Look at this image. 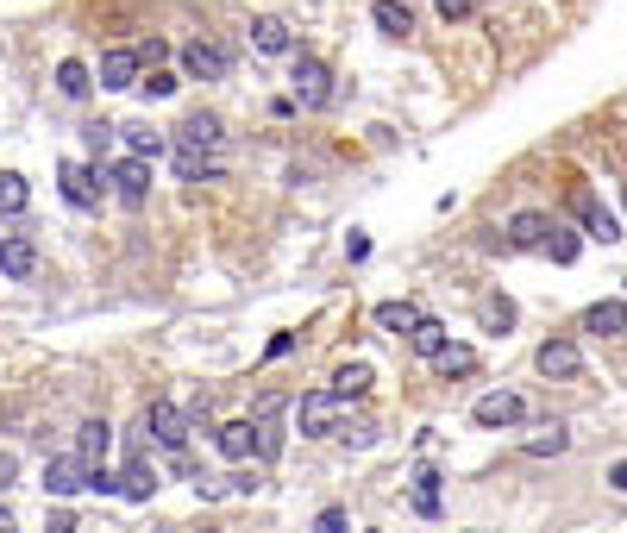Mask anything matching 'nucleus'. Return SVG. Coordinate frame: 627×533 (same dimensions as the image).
Instances as JSON below:
<instances>
[{"label": "nucleus", "instance_id": "40", "mask_svg": "<svg viewBox=\"0 0 627 533\" xmlns=\"http://www.w3.org/2000/svg\"><path fill=\"white\" fill-rule=\"evenodd\" d=\"M471 13V0H439V19H464Z\"/></svg>", "mask_w": 627, "mask_h": 533}, {"label": "nucleus", "instance_id": "12", "mask_svg": "<svg viewBox=\"0 0 627 533\" xmlns=\"http://www.w3.org/2000/svg\"><path fill=\"white\" fill-rule=\"evenodd\" d=\"M577 220H584V233H590V239H602V245H615V239H621V220H615V214H609V207H602L590 189H577Z\"/></svg>", "mask_w": 627, "mask_h": 533}, {"label": "nucleus", "instance_id": "39", "mask_svg": "<svg viewBox=\"0 0 627 533\" xmlns=\"http://www.w3.org/2000/svg\"><path fill=\"white\" fill-rule=\"evenodd\" d=\"M339 439H345V446H370V439H377V427H345Z\"/></svg>", "mask_w": 627, "mask_h": 533}, {"label": "nucleus", "instance_id": "44", "mask_svg": "<svg viewBox=\"0 0 627 533\" xmlns=\"http://www.w3.org/2000/svg\"><path fill=\"white\" fill-rule=\"evenodd\" d=\"M621 207H627V189H621Z\"/></svg>", "mask_w": 627, "mask_h": 533}, {"label": "nucleus", "instance_id": "32", "mask_svg": "<svg viewBox=\"0 0 627 533\" xmlns=\"http://www.w3.org/2000/svg\"><path fill=\"white\" fill-rule=\"evenodd\" d=\"M138 88H145L151 101H170L176 88H182V76H176V69H145V76H138Z\"/></svg>", "mask_w": 627, "mask_h": 533}, {"label": "nucleus", "instance_id": "23", "mask_svg": "<svg viewBox=\"0 0 627 533\" xmlns=\"http://www.w3.org/2000/svg\"><path fill=\"white\" fill-rule=\"evenodd\" d=\"M251 44H258L264 57H283L289 51V26L283 19H251Z\"/></svg>", "mask_w": 627, "mask_h": 533}, {"label": "nucleus", "instance_id": "21", "mask_svg": "<svg viewBox=\"0 0 627 533\" xmlns=\"http://www.w3.org/2000/svg\"><path fill=\"white\" fill-rule=\"evenodd\" d=\"M408 502H414V515H427V521H433V515H439V471H427V465L414 471V483H408Z\"/></svg>", "mask_w": 627, "mask_h": 533}, {"label": "nucleus", "instance_id": "35", "mask_svg": "<svg viewBox=\"0 0 627 533\" xmlns=\"http://www.w3.org/2000/svg\"><path fill=\"white\" fill-rule=\"evenodd\" d=\"M352 521H345V508H320V521H314V533H345Z\"/></svg>", "mask_w": 627, "mask_h": 533}, {"label": "nucleus", "instance_id": "15", "mask_svg": "<svg viewBox=\"0 0 627 533\" xmlns=\"http://www.w3.org/2000/svg\"><path fill=\"white\" fill-rule=\"evenodd\" d=\"M101 88H138V51H101Z\"/></svg>", "mask_w": 627, "mask_h": 533}, {"label": "nucleus", "instance_id": "28", "mask_svg": "<svg viewBox=\"0 0 627 533\" xmlns=\"http://www.w3.org/2000/svg\"><path fill=\"white\" fill-rule=\"evenodd\" d=\"M408 345H414V352H421V358H439V352H446V345H452V333L439 327V320H421V327L408 333Z\"/></svg>", "mask_w": 627, "mask_h": 533}, {"label": "nucleus", "instance_id": "45", "mask_svg": "<svg viewBox=\"0 0 627 533\" xmlns=\"http://www.w3.org/2000/svg\"><path fill=\"white\" fill-rule=\"evenodd\" d=\"M621 283H627V276H621Z\"/></svg>", "mask_w": 627, "mask_h": 533}, {"label": "nucleus", "instance_id": "29", "mask_svg": "<svg viewBox=\"0 0 627 533\" xmlns=\"http://www.w3.org/2000/svg\"><path fill=\"white\" fill-rule=\"evenodd\" d=\"M26 201H32V189H26V176H13V170H0V214H26Z\"/></svg>", "mask_w": 627, "mask_h": 533}, {"label": "nucleus", "instance_id": "25", "mask_svg": "<svg viewBox=\"0 0 627 533\" xmlns=\"http://www.w3.org/2000/svg\"><path fill=\"white\" fill-rule=\"evenodd\" d=\"M370 383H377V377H370V364H345L339 377H333V396L339 402H358V396H370Z\"/></svg>", "mask_w": 627, "mask_h": 533}, {"label": "nucleus", "instance_id": "19", "mask_svg": "<svg viewBox=\"0 0 627 533\" xmlns=\"http://www.w3.org/2000/svg\"><path fill=\"white\" fill-rule=\"evenodd\" d=\"M370 320H377V327H383V333H414V327H421V320H427V314H421V308H414V301H383V308H377V314H370Z\"/></svg>", "mask_w": 627, "mask_h": 533}, {"label": "nucleus", "instance_id": "43", "mask_svg": "<svg viewBox=\"0 0 627 533\" xmlns=\"http://www.w3.org/2000/svg\"><path fill=\"white\" fill-rule=\"evenodd\" d=\"M0 533H19V527H13V515H7V508H0Z\"/></svg>", "mask_w": 627, "mask_h": 533}, {"label": "nucleus", "instance_id": "33", "mask_svg": "<svg viewBox=\"0 0 627 533\" xmlns=\"http://www.w3.org/2000/svg\"><path fill=\"white\" fill-rule=\"evenodd\" d=\"M577 251H584V245H577V233H571V226H552L546 258H552V264H577Z\"/></svg>", "mask_w": 627, "mask_h": 533}, {"label": "nucleus", "instance_id": "42", "mask_svg": "<svg viewBox=\"0 0 627 533\" xmlns=\"http://www.w3.org/2000/svg\"><path fill=\"white\" fill-rule=\"evenodd\" d=\"M609 483H615V490H621V496H627V458H621V465H615V471H609Z\"/></svg>", "mask_w": 627, "mask_h": 533}, {"label": "nucleus", "instance_id": "1", "mask_svg": "<svg viewBox=\"0 0 627 533\" xmlns=\"http://www.w3.org/2000/svg\"><path fill=\"white\" fill-rule=\"evenodd\" d=\"M289 82H295V95H289L295 107H308V113L333 107V69L320 63L314 51H301V57H295V76H289Z\"/></svg>", "mask_w": 627, "mask_h": 533}, {"label": "nucleus", "instance_id": "30", "mask_svg": "<svg viewBox=\"0 0 627 533\" xmlns=\"http://www.w3.org/2000/svg\"><path fill=\"white\" fill-rule=\"evenodd\" d=\"M433 364H439V377H471V370H477V352H471V345H446Z\"/></svg>", "mask_w": 627, "mask_h": 533}, {"label": "nucleus", "instance_id": "9", "mask_svg": "<svg viewBox=\"0 0 627 533\" xmlns=\"http://www.w3.org/2000/svg\"><path fill=\"white\" fill-rule=\"evenodd\" d=\"M521 414H527V402L515 396V389H490V396H477L471 421H477V427H515Z\"/></svg>", "mask_w": 627, "mask_h": 533}, {"label": "nucleus", "instance_id": "11", "mask_svg": "<svg viewBox=\"0 0 627 533\" xmlns=\"http://www.w3.org/2000/svg\"><path fill=\"white\" fill-rule=\"evenodd\" d=\"M0 276H13V283L38 276V245H32L26 233H7V239H0Z\"/></svg>", "mask_w": 627, "mask_h": 533}, {"label": "nucleus", "instance_id": "34", "mask_svg": "<svg viewBox=\"0 0 627 533\" xmlns=\"http://www.w3.org/2000/svg\"><path fill=\"white\" fill-rule=\"evenodd\" d=\"M289 402L283 396H276V389H264V396H258V408H251V421H276V414H283Z\"/></svg>", "mask_w": 627, "mask_h": 533}, {"label": "nucleus", "instance_id": "41", "mask_svg": "<svg viewBox=\"0 0 627 533\" xmlns=\"http://www.w3.org/2000/svg\"><path fill=\"white\" fill-rule=\"evenodd\" d=\"M13 477H19V458H13V452H0V483H13Z\"/></svg>", "mask_w": 627, "mask_h": 533}, {"label": "nucleus", "instance_id": "27", "mask_svg": "<svg viewBox=\"0 0 627 533\" xmlns=\"http://www.w3.org/2000/svg\"><path fill=\"white\" fill-rule=\"evenodd\" d=\"M176 170H182V182H220V157H201V151H176Z\"/></svg>", "mask_w": 627, "mask_h": 533}, {"label": "nucleus", "instance_id": "18", "mask_svg": "<svg viewBox=\"0 0 627 533\" xmlns=\"http://www.w3.org/2000/svg\"><path fill=\"white\" fill-rule=\"evenodd\" d=\"M151 490H157V471H151V458L138 452L132 465H126V477H120V496L126 502H151Z\"/></svg>", "mask_w": 627, "mask_h": 533}, {"label": "nucleus", "instance_id": "10", "mask_svg": "<svg viewBox=\"0 0 627 533\" xmlns=\"http://www.w3.org/2000/svg\"><path fill=\"white\" fill-rule=\"evenodd\" d=\"M301 433H339V396L333 389H308V396H301Z\"/></svg>", "mask_w": 627, "mask_h": 533}, {"label": "nucleus", "instance_id": "3", "mask_svg": "<svg viewBox=\"0 0 627 533\" xmlns=\"http://www.w3.org/2000/svg\"><path fill=\"white\" fill-rule=\"evenodd\" d=\"M226 69H232V51L220 38H189L182 44V76H195V82H226Z\"/></svg>", "mask_w": 627, "mask_h": 533}, {"label": "nucleus", "instance_id": "22", "mask_svg": "<svg viewBox=\"0 0 627 533\" xmlns=\"http://www.w3.org/2000/svg\"><path fill=\"white\" fill-rule=\"evenodd\" d=\"M584 333H627V301H596L584 314Z\"/></svg>", "mask_w": 627, "mask_h": 533}, {"label": "nucleus", "instance_id": "20", "mask_svg": "<svg viewBox=\"0 0 627 533\" xmlns=\"http://www.w3.org/2000/svg\"><path fill=\"white\" fill-rule=\"evenodd\" d=\"M120 138H126V151H132V157H145V164L170 151V138L157 132V126H120Z\"/></svg>", "mask_w": 627, "mask_h": 533}, {"label": "nucleus", "instance_id": "37", "mask_svg": "<svg viewBox=\"0 0 627 533\" xmlns=\"http://www.w3.org/2000/svg\"><path fill=\"white\" fill-rule=\"evenodd\" d=\"M44 533H76V515H69V508H51V521H44Z\"/></svg>", "mask_w": 627, "mask_h": 533}, {"label": "nucleus", "instance_id": "4", "mask_svg": "<svg viewBox=\"0 0 627 533\" xmlns=\"http://www.w3.org/2000/svg\"><path fill=\"white\" fill-rule=\"evenodd\" d=\"M145 427L157 433V446H164V452H182V446H189V414H182L176 402H164V396L145 408Z\"/></svg>", "mask_w": 627, "mask_h": 533}, {"label": "nucleus", "instance_id": "14", "mask_svg": "<svg viewBox=\"0 0 627 533\" xmlns=\"http://www.w3.org/2000/svg\"><path fill=\"white\" fill-rule=\"evenodd\" d=\"M546 239H552L546 214H515V220H508V245H515V251H546Z\"/></svg>", "mask_w": 627, "mask_h": 533}, {"label": "nucleus", "instance_id": "26", "mask_svg": "<svg viewBox=\"0 0 627 533\" xmlns=\"http://www.w3.org/2000/svg\"><path fill=\"white\" fill-rule=\"evenodd\" d=\"M565 446H571V433H565L559 421H546L540 433H533V439H527V458H559Z\"/></svg>", "mask_w": 627, "mask_h": 533}, {"label": "nucleus", "instance_id": "6", "mask_svg": "<svg viewBox=\"0 0 627 533\" xmlns=\"http://www.w3.org/2000/svg\"><path fill=\"white\" fill-rule=\"evenodd\" d=\"M540 377H552V383H571V377H584V352H577V339H546L540 345Z\"/></svg>", "mask_w": 627, "mask_h": 533}, {"label": "nucleus", "instance_id": "31", "mask_svg": "<svg viewBox=\"0 0 627 533\" xmlns=\"http://www.w3.org/2000/svg\"><path fill=\"white\" fill-rule=\"evenodd\" d=\"M483 327L508 333V327H515V301H508V295H483Z\"/></svg>", "mask_w": 627, "mask_h": 533}, {"label": "nucleus", "instance_id": "36", "mask_svg": "<svg viewBox=\"0 0 627 533\" xmlns=\"http://www.w3.org/2000/svg\"><path fill=\"white\" fill-rule=\"evenodd\" d=\"M164 57H170V44H164V38H145V44H138V63H151V69H157Z\"/></svg>", "mask_w": 627, "mask_h": 533}, {"label": "nucleus", "instance_id": "16", "mask_svg": "<svg viewBox=\"0 0 627 533\" xmlns=\"http://www.w3.org/2000/svg\"><path fill=\"white\" fill-rule=\"evenodd\" d=\"M107 446H113V427H107V421H82V427H76V452H82L95 471H107V465H101Z\"/></svg>", "mask_w": 627, "mask_h": 533}, {"label": "nucleus", "instance_id": "17", "mask_svg": "<svg viewBox=\"0 0 627 533\" xmlns=\"http://www.w3.org/2000/svg\"><path fill=\"white\" fill-rule=\"evenodd\" d=\"M370 19H377V32H383V38H408V32H414L408 0H377V7H370Z\"/></svg>", "mask_w": 627, "mask_h": 533}, {"label": "nucleus", "instance_id": "24", "mask_svg": "<svg viewBox=\"0 0 627 533\" xmlns=\"http://www.w3.org/2000/svg\"><path fill=\"white\" fill-rule=\"evenodd\" d=\"M88 88H95V82H88V69H82L76 57H63V63H57V95H63V101H88Z\"/></svg>", "mask_w": 627, "mask_h": 533}, {"label": "nucleus", "instance_id": "38", "mask_svg": "<svg viewBox=\"0 0 627 533\" xmlns=\"http://www.w3.org/2000/svg\"><path fill=\"white\" fill-rule=\"evenodd\" d=\"M345 258L364 264V258H370V239H364V233H352V239H345Z\"/></svg>", "mask_w": 627, "mask_h": 533}, {"label": "nucleus", "instance_id": "5", "mask_svg": "<svg viewBox=\"0 0 627 533\" xmlns=\"http://www.w3.org/2000/svg\"><path fill=\"white\" fill-rule=\"evenodd\" d=\"M220 120H214V113H189V120H182L176 132H170V151H201V157H214L220 151Z\"/></svg>", "mask_w": 627, "mask_h": 533}, {"label": "nucleus", "instance_id": "8", "mask_svg": "<svg viewBox=\"0 0 627 533\" xmlns=\"http://www.w3.org/2000/svg\"><path fill=\"white\" fill-rule=\"evenodd\" d=\"M57 176H63V195H69V207H95L101 201V189L95 182H107V164H76V157H69V164H57Z\"/></svg>", "mask_w": 627, "mask_h": 533}, {"label": "nucleus", "instance_id": "2", "mask_svg": "<svg viewBox=\"0 0 627 533\" xmlns=\"http://www.w3.org/2000/svg\"><path fill=\"white\" fill-rule=\"evenodd\" d=\"M44 490H51L57 502H63V496H82V490H95V465H88L82 452H57L51 465H44Z\"/></svg>", "mask_w": 627, "mask_h": 533}, {"label": "nucleus", "instance_id": "13", "mask_svg": "<svg viewBox=\"0 0 627 533\" xmlns=\"http://www.w3.org/2000/svg\"><path fill=\"white\" fill-rule=\"evenodd\" d=\"M214 446H220V458H232V465H245V458L258 452V427H251V421H226V427L214 433Z\"/></svg>", "mask_w": 627, "mask_h": 533}, {"label": "nucleus", "instance_id": "7", "mask_svg": "<svg viewBox=\"0 0 627 533\" xmlns=\"http://www.w3.org/2000/svg\"><path fill=\"white\" fill-rule=\"evenodd\" d=\"M107 182H113V195H120L126 207H145V195H151V164H145V157H120V164L107 170Z\"/></svg>", "mask_w": 627, "mask_h": 533}]
</instances>
